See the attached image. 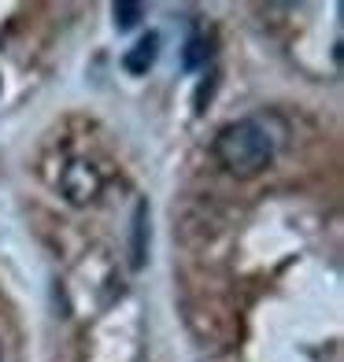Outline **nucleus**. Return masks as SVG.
Masks as SVG:
<instances>
[{"label":"nucleus","instance_id":"1","mask_svg":"<svg viewBox=\"0 0 344 362\" xmlns=\"http://www.w3.org/2000/svg\"><path fill=\"white\" fill-rule=\"evenodd\" d=\"M215 152L219 167L234 177H256L270 167L274 159V137L263 119H237V122H226L219 134H215Z\"/></svg>","mask_w":344,"mask_h":362},{"label":"nucleus","instance_id":"2","mask_svg":"<svg viewBox=\"0 0 344 362\" xmlns=\"http://www.w3.org/2000/svg\"><path fill=\"white\" fill-rule=\"evenodd\" d=\"M101 189H104V174L89 159H71L67 167H63V174H59V192H63V200H67L71 207L96 204Z\"/></svg>","mask_w":344,"mask_h":362},{"label":"nucleus","instance_id":"3","mask_svg":"<svg viewBox=\"0 0 344 362\" xmlns=\"http://www.w3.org/2000/svg\"><path fill=\"white\" fill-rule=\"evenodd\" d=\"M156 56H159V34H144V37L122 56V67H126L130 74H149V67L156 63Z\"/></svg>","mask_w":344,"mask_h":362},{"label":"nucleus","instance_id":"4","mask_svg":"<svg viewBox=\"0 0 344 362\" xmlns=\"http://www.w3.org/2000/svg\"><path fill=\"white\" fill-rule=\"evenodd\" d=\"M111 15H115V26L119 30H134L144 19V4H137V0H119V4H111Z\"/></svg>","mask_w":344,"mask_h":362},{"label":"nucleus","instance_id":"5","mask_svg":"<svg viewBox=\"0 0 344 362\" xmlns=\"http://www.w3.org/2000/svg\"><path fill=\"white\" fill-rule=\"evenodd\" d=\"M144 215H149V207L137 204V218H134V237H137V248H134V267H144Z\"/></svg>","mask_w":344,"mask_h":362},{"label":"nucleus","instance_id":"6","mask_svg":"<svg viewBox=\"0 0 344 362\" xmlns=\"http://www.w3.org/2000/svg\"><path fill=\"white\" fill-rule=\"evenodd\" d=\"M207 52H211V48H204L200 37H193V41H189V52H185V67H189V71H193V67H200V63L207 59Z\"/></svg>","mask_w":344,"mask_h":362},{"label":"nucleus","instance_id":"7","mask_svg":"<svg viewBox=\"0 0 344 362\" xmlns=\"http://www.w3.org/2000/svg\"><path fill=\"white\" fill-rule=\"evenodd\" d=\"M0 362H4V351H0Z\"/></svg>","mask_w":344,"mask_h":362}]
</instances>
